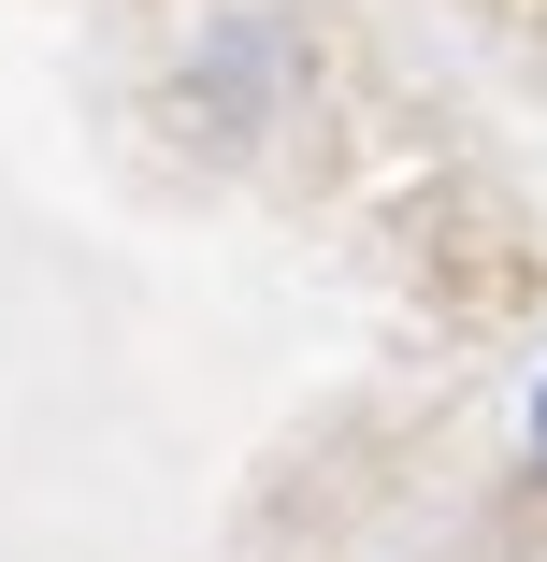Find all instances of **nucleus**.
I'll list each match as a JSON object with an SVG mask.
<instances>
[{"mask_svg": "<svg viewBox=\"0 0 547 562\" xmlns=\"http://www.w3.org/2000/svg\"><path fill=\"white\" fill-rule=\"evenodd\" d=\"M288 87H303V44H288L274 15H216L202 58H187V116H202V131H274Z\"/></svg>", "mask_w": 547, "mask_h": 562, "instance_id": "nucleus-1", "label": "nucleus"}, {"mask_svg": "<svg viewBox=\"0 0 547 562\" xmlns=\"http://www.w3.org/2000/svg\"><path fill=\"white\" fill-rule=\"evenodd\" d=\"M533 476H547V375H533Z\"/></svg>", "mask_w": 547, "mask_h": 562, "instance_id": "nucleus-2", "label": "nucleus"}]
</instances>
